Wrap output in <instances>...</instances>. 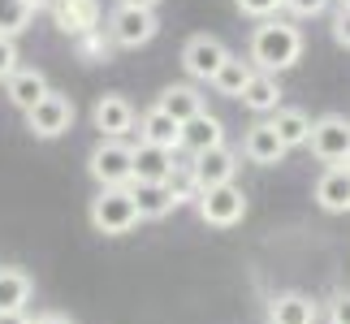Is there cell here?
<instances>
[{
	"label": "cell",
	"mask_w": 350,
	"mask_h": 324,
	"mask_svg": "<svg viewBox=\"0 0 350 324\" xmlns=\"http://www.w3.org/2000/svg\"><path fill=\"white\" fill-rule=\"evenodd\" d=\"M303 57V31L286 18H268L251 31V44H247V61L251 70L260 74H286L294 70Z\"/></svg>",
	"instance_id": "6da1fadb"
},
{
	"label": "cell",
	"mask_w": 350,
	"mask_h": 324,
	"mask_svg": "<svg viewBox=\"0 0 350 324\" xmlns=\"http://www.w3.org/2000/svg\"><path fill=\"white\" fill-rule=\"evenodd\" d=\"M87 216H91V229L104 238H121L139 225V208H134L130 186H104V191H96Z\"/></svg>",
	"instance_id": "7a4b0ae2"
},
{
	"label": "cell",
	"mask_w": 350,
	"mask_h": 324,
	"mask_svg": "<svg viewBox=\"0 0 350 324\" xmlns=\"http://www.w3.org/2000/svg\"><path fill=\"white\" fill-rule=\"evenodd\" d=\"M307 147H312V156L320 165H342L350 156V117L342 113H325L312 121V134H307Z\"/></svg>",
	"instance_id": "3957f363"
},
{
	"label": "cell",
	"mask_w": 350,
	"mask_h": 324,
	"mask_svg": "<svg viewBox=\"0 0 350 324\" xmlns=\"http://www.w3.org/2000/svg\"><path fill=\"white\" fill-rule=\"evenodd\" d=\"M199 208V221L212 225V229H234L242 225V216H247V195H242V186H212V191H199L195 199Z\"/></svg>",
	"instance_id": "277c9868"
},
{
	"label": "cell",
	"mask_w": 350,
	"mask_h": 324,
	"mask_svg": "<svg viewBox=\"0 0 350 324\" xmlns=\"http://www.w3.org/2000/svg\"><path fill=\"white\" fill-rule=\"evenodd\" d=\"M87 173L96 186H130V143L126 139H100L87 152Z\"/></svg>",
	"instance_id": "5b68a950"
},
{
	"label": "cell",
	"mask_w": 350,
	"mask_h": 324,
	"mask_svg": "<svg viewBox=\"0 0 350 324\" xmlns=\"http://www.w3.org/2000/svg\"><path fill=\"white\" fill-rule=\"evenodd\" d=\"M156 31H160V22H156L152 9H126V5H117L109 13V26H104L113 48H143L156 39Z\"/></svg>",
	"instance_id": "8992f818"
},
{
	"label": "cell",
	"mask_w": 350,
	"mask_h": 324,
	"mask_svg": "<svg viewBox=\"0 0 350 324\" xmlns=\"http://www.w3.org/2000/svg\"><path fill=\"white\" fill-rule=\"evenodd\" d=\"M26 130L35 139H61V134L74 130V100L65 91H48L31 113H26Z\"/></svg>",
	"instance_id": "52a82bcc"
},
{
	"label": "cell",
	"mask_w": 350,
	"mask_h": 324,
	"mask_svg": "<svg viewBox=\"0 0 350 324\" xmlns=\"http://www.w3.org/2000/svg\"><path fill=\"white\" fill-rule=\"evenodd\" d=\"M225 61H230V48H225L217 35H191L186 48H182V70H186L191 83H212Z\"/></svg>",
	"instance_id": "ba28073f"
},
{
	"label": "cell",
	"mask_w": 350,
	"mask_h": 324,
	"mask_svg": "<svg viewBox=\"0 0 350 324\" xmlns=\"http://www.w3.org/2000/svg\"><path fill=\"white\" fill-rule=\"evenodd\" d=\"M238 152L234 147H212V152H199L191 165V182H195V191H212V186H230L234 182V173H238Z\"/></svg>",
	"instance_id": "9c48e42d"
},
{
	"label": "cell",
	"mask_w": 350,
	"mask_h": 324,
	"mask_svg": "<svg viewBox=\"0 0 350 324\" xmlns=\"http://www.w3.org/2000/svg\"><path fill=\"white\" fill-rule=\"evenodd\" d=\"M134 121H139V113H134V104L121 91H104L96 108H91V126L100 130V139H126L134 130Z\"/></svg>",
	"instance_id": "30bf717a"
},
{
	"label": "cell",
	"mask_w": 350,
	"mask_h": 324,
	"mask_svg": "<svg viewBox=\"0 0 350 324\" xmlns=\"http://www.w3.org/2000/svg\"><path fill=\"white\" fill-rule=\"evenodd\" d=\"M290 147L277 139V130H273V121H255V126H247V134H242V152L238 156H247L251 165H260V169H273L286 160Z\"/></svg>",
	"instance_id": "8fae6325"
},
{
	"label": "cell",
	"mask_w": 350,
	"mask_h": 324,
	"mask_svg": "<svg viewBox=\"0 0 350 324\" xmlns=\"http://www.w3.org/2000/svg\"><path fill=\"white\" fill-rule=\"evenodd\" d=\"M100 18H104L100 0H61V5L52 9V26L70 39H83L91 31H100Z\"/></svg>",
	"instance_id": "7c38bea8"
},
{
	"label": "cell",
	"mask_w": 350,
	"mask_h": 324,
	"mask_svg": "<svg viewBox=\"0 0 350 324\" xmlns=\"http://www.w3.org/2000/svg\"><path fill=\"white\" fill-rule=\"evenodd\" d=\"M178 160L165 147H147V143H134L130 147V182H169Z\"/></svg>",
	"instance_id": "4fadbf2b"
},
{
	"label": "cell",
	"mask_w": 350,
	"mask_h": 324,
	"mask_svg": "<svg viewBox=\"0 0 350 324\" xmlns=\"http://www.w3.org/2000/svg\"><path fill=\"white\" fill-rule=\"evenodd\" d=\"M139 143H147V147H165V152H182V126L173 121L165 108H147V113H139Z\"/></svg>",
	"instance_id": "5bb4252c"
},
{
	"label": "cell",
	"mask_w": 350,
	"mask_h": 324,
	"mask_svg": "<svg viewBox=\"0 0 350 324\" xmlns=\"http://www.w3.org/2000/svg\"><path fill=\"white\" fill-rule=\"evenodd\" d=\"M268 324H316L320 320V307L312 294H299V290H286V294H273L268 299Z\"/></svg>",
	"instance_id": "9a60e30c"
},
{
	"label": "cell",
	"mask_w": 350,
	"mask_h": 324,
	"mask_svg": "<svg viewBox=\"0 0 350 324\" xmlns=\"http://www.w3.org/2000/svg\"><path fill=\"white\" fill-rule=\"evenodd\" d=\"M212 147H225V121L204 108L199 117L182 121V152L199 156V152H212Z\"/></svg>",
	"instance_id": "2e32d148"
},
{
	"label": "cell",
	"mask_w": 350,
	"mask_h": 324,
	"mask_svg": "<svg viewBox=\"0 0 350 324\" xmlns=\"http://www.w3.org/2000/svg\"><path fill=\"white\" fill-rule=\"evenodd\" d=\"M156 108H165V113L182 126V121H191V117L204 113V91H199V83H169L156 96Z\"/></svg>",
	"instance_id": "e0dca14e"
},
{
	"label": "cell",
	"mask_w": 350,
	"mask_h": 324,
	"mask_svg": "<svg viewBox=\"0 0 350 324\" xmlns=\"http://www.w3.org/2000/svg\"><path fill=\"white\" fill-rule=\"evenodd\" d=\"M316 204L333 216L350 212V169L346 165H333L316 178Z\"/></svg>",
	"instance_id": "ac0fdd59"
},
{
	"label": "cell",
	"mask_w": 350,
	"mask_h": 324,
	"mask_svg": "<svg viewBox=\"0 0 350 324\" xmlns=\"http://www.w3.org/2000/svg\"><path fill=\"white\" fill-rule=\"evenodd\" d=\"M130 195H134V208H139V221H160L178 208L169 182H130Z\"/></svg>",
	"instance_id": "d6986e66"
},
{
	"label": "cell",
	"mask_w": 350,
	"mask_h": 324,
	"mask_svg": "<svg viewBox=\"0 0 350 324\" xmlns=\"http://www.w3.org/2000/svg\"><path fill=\"white\" fill-rule=\"evenodd\" d=\"M281 96H286V91H281V78L277 74H260L255 70L251 74V83H247V91H242V108H251V113H260V117H273L277 108H281Z\"/></svg>",
	"instance_id": "ffe728a7"
},
{
	"label": "cell",
	"mask_w": 350,
	"mask_h": 324,
	"mask_svg": "<svg viewBox=\"0 0 350 324\" xmlns=\"http://www.w3.org/2000/svg\"><path fill=\"white\" fill-rule=\"evenodd\" d=\"M31 294H35V281H31L26 268L0 264V316H5V312H26Z\"/></svg>",
	"instance_id": "44dd1931"
},
{
	"label": "cell",
	"mask_w": 350,
	"mask_h": 324,
	"mask_svg": "<svg viewBox=\"0 0 350 324\" xmlns=\"http://www.w3.org/2000/svg\"><path fill=\"white\" fill-rule=\"evenodd\" d=\"M48 91H52V87H48V74H44V70H18V74H13L9 83H5L9 104H13V108H22V113H31V108L48 96Z\"/></svg>",
	"instance_id": "7402d4cb"
},
{
	"label": "cell",
	"mask_w": 350,
	"mask_h": 324,
	"mask_svg": "<svg viewBox=\"0 0 350 324\" xmlns=\"http://www.w3.org/2000/svg\"><path fill=\"white\" fill-rule=\"evenodd\" d=\"M268 121H273L277 139L286 143V147H307V134H312V117H307L303 108H286V104H281Z\"/></svg>",
	"instance_id": "603a6c76"
},
{
	"label": "cell",
	"mask_w": 350,
	"mask_h": 324,
	"mask_svg": "<svg viewBox=\"0 0 350 324\" xmlns=\"http://www.w3.org/2000/svg\"><path fill=\"white\" fill-rule=\"evenodd\" d=\"M251 61H242V57H234V52H230V61H225L221 65V70H217V78H212V91H217V96H225V100H238L242 96V91H247V83H251Z\"/></svg>",
	"instance_id": "cb8c5ba5"
},
{
	"label": "cell",
	"mask_w": 350,
	"mask_h": 324,
	"mask_svg": "<svg viewBox=\"0 0 350 324\" xmlns=\"http://www.w3.org/2000/svg\"><path fill=\"white\" fill-rule=\"evenodd\" d=\"M31 5L26 0H0V39H18L31 26Z\"/></svg>",
	"instance_id": "d4e9b609"
},
{
	"label": "cell",
	"mask_w": 350,
	"mask_h": 324,
	"mask_svg": "<svg viewBox=\"0 0 350 324\" xmlns=\"http://www.w3.org/2000/svg\"><path fill=\"white\" fill-rule=\"evenodd\" d=\"M78 57H83V61H109L113 57V39L104 35V26L78 39Z\"/></svg>",
	"instance_id": "484cf974"
},
{
	"label": "cell",
	"mask_w": 350,
	"mask_h": 324,
	"mask_svg": "<svg viewBox=\"0 0 350 324\" xmlns=\"http://www.w3.org/2000/svg\"><path fill=\"white\" fill-rule=\"evenodd\" d=\"M234 5H238L242 18H260V22H268V18H277V13L286 9V0H234Z\"/></svg>",
	"instance_id": "4316f807"
},
{
	"label": "cell",
	"mask_w": 350,
	"mask_h": 324,
	"mask_svg": "<svg viewBox=\"0 0 350 324\" xmlns=\"http://www.w3.org/2000/svg\"><path fill=\"white\" fill-rule=\"evenodd\" d=\"M329 31H333V44H338V48H350V0H338Z\"/></svg>",
	"instance_id": "83f0119b"
},
{
	"label": "cell",
	"mask_w": 350,
	"mask_h": 324,
	"mask_svg": "<svg viewBox=\"0 0 350 324\" xmlns=\"http://www.w3.org/2000/svg\"><path fill=\"white\" fill-rule=\"evenodd\" d=\"M18 61H22L18 57V39H0V83H9V78L22 70Z\"/></svg>",
	"instance_id": "f1b7e54d"
},
{
	"label": "cell",
	"mask_w": 350,
	"mask_h": 324,
	"mask_svg": "<svg viewBox=\"0 0 350 324\" xmlns=\"http://www.w3.org/2000/svg\"><path fill=\"white\" fill-rule=\"evenodd\" d=\"M325 316H329V324H350V290H338V294H333Z\"/></svg>",
	"instance_id": "f546056e"
},
{
	"label": "cell",
	"mask_w": 350,
	"mask_h": 324,
	"mask_svg": "<svg viewBox=\"0 0 350 324\" xmlns=\"http://www.w3.org/2000/svg\"><path fill=\"white\" fill-rule=\"evenodd\" d=\"M333 5V0H286V9L294 13V18H320Z\"/></svg>",
	"instance_id": "4dcf8cb0"
},
{
	"label": "cell",
	"mask_w": 350,
	"mask_h": 324,
	"mask_svg": "<svg viewBox=\"0 0 350 324\" xmlns=\"http://www.w3.org/2000/svg\"><path fill=\"white\" fill-rule=\"evenodd\" d=\"M31 324H74V320L65 316V312H39V316H35Z\"/></svg>",
	"instance_id": "1f68e13d"
},
{
	"label": "cell",
	"mask_w": 350,
	"mask_h": 324,
	"mask_svg": "<svg viewBox=\"0 0 350 324\" xmlns=\"http://www.w3.org/2000/svg\"><path fill=\"white\" fill-rule=\"evenodd\" d=\"M117 5H126V9H152V13H156L160 0H117Z\"/></svg>",
	"instance_id": "d6a6232c"
},
{
	"label": "cell",
	"mask_w": 350,
	"mask_h": 324,
	"mask_svg": "<svg viewBox=\"0 0 350 324\" xmlns=\"http://www.w3.org/2000/svg\"><path fill=\"white\" fill-rule=\"evenodd\" d=\"M0 324H31V316H26V312H5Z\"/></svg>",
	"instance_id": "836d02e7"
},
{
	"label": "cell",
	"mask_w": 350,
	"mask_h": 324,
	"mask_svg": "<svg viewBox=\"0 0 350 324\" xmlns=\"http://www.w3.org/2000/svg\"><path fill=\"white\" fill-rule=\"evenodd\" d=\"M26 5H31V13H39V9H48V13H52V9L61 5V0H26Z\"/></svg>",
	"instance_id": "e575fe53"
},
{
	"label": "cell",
	"mask_w": 350,
	"mask_h": 324,
	"mask_svg": "<svg viewBox=\"0 0 350 324\" xmlns=\"http://www.w3.org/2000/svg\"><path fill=\"white\" fill-rule=\"evenodd\" d=\"M342 165H346V169H350V156H346V160H342Z\"/></svg>",
	"instance_id": "d590c367"
}]
</instances>
